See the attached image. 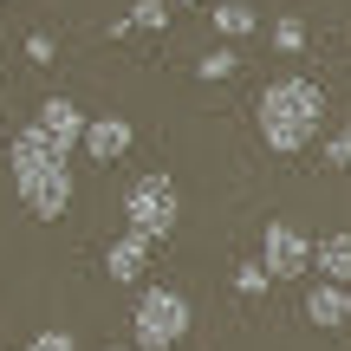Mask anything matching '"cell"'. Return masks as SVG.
Listing matches in <instances>:
<instances>
[{"instance_id": "1", "label": "cell", "mask_w": 351, "mask_h": 351, "mask_svg": "<svg viewBox=\"0 0 351 351\" xmlns=\"http://www.w3.org/2000/svg\"><path fill=\"white\" fill-rule=\"evenodd\" d=\"M254 117H261L267 150L300 156L306 143L319 137V124H326V85H319V78H306V72H280V78H267V85H261Z\"/></svg>"}, {"instance_id": "2", "label": "cell", "mask_w": 351, "mask_h": 351, "mask_svg": "<svg viewBox=\"0 0 351 351\" xmlns=\"http://www.w3.org/2000/svg\"><path fill=\"white\" fill-rule=\"evenodd\" d=\"M189 326H195L189 293H176V287H143V293H137V313H130V345H137V351H176V345L189 339Z\"/></svg>"}, {"instance_id": "3", "label": "cell", "mask_w": 351, "mask_h": 351, "mask_svg": "<svg viewBox=\"0 0 351 351\" xmlns=\"http://www.w3.org/2000/svg\"><path fill=\"white\" fill-rule=\"evenodd\" d=\"M176 221H182V195H176V182H169L163 169L137 176L130 195H124V228H130V234H143V241H169Z\"/></svg>"}, {"instance_id": "4", "label": "cell", "mask_w": 351, "mask_h": 351, "mask_svg": "<svg viewBox=\"0 0 351 351\" xmlns=\"http://www.w3.org/2000/svg\"><path fill=\"white\" fill-rule=\"evenodd\" d=\"M261 267H267L274 280L313 274V234L293 228V221H267V234H261Z\"/></svg>"}, {"instance_id": "5", "label": "cell", "mask_w": 351, "mask_h": 351, "mask_svg": "<svg viewBox=\"0 0 351 351\" xmlns=\"http://www.w3.org/2000/svg\"><path fill=\"white\" fill-rule=\"evenodd\" d=\"M20 202H26V215H39V221H59L65 208H72V195H78V182H72V163H59V169H39V176H20Z\"/></svg>"}, {"instance_id": "6", "label": "cell", "mask_w": 351, "mask_h": 351, "mask_svg": "<svg viewBox=\"0 0 351 351\" xmlns=\"http://www.w3.org/2000/svg\"><path fill=\"white\" fill-rule=\"evenodd\" d=\"M130 143H137V124L117 117V111H104V117L85 124V156H91V163H124Z\"/></svg>"}, {"instance_id": "7", "label": "cell", "mask_w": 351, "mask_h": 351, "mask_svg": "<svg viewBox=\"0 0 351 351\" xmlns=\"http://www.w3.org/2000/svg\"><path fill=\"white\" fill-rule=\"evenodd\" d=\"M7 163H13V182H20V176H39V169H59V163H72V156L59 150V143L46 137V130L39 124H26L20 137L7 143Z\"/></svg>"}, {"instance_id": "8", "label": "cell", "mask_w": 351, "mask_h": 351, "mask_svg": "<svg viewBox=\"0 0 351 351\" xmlns=\"http://www.w3.org/2000/svg\"><path fill=\"white\" fill-rule=\"evenodd\" d=\"M33 124L46 130V137L59 143L65 156H72V150H85V124H91V117L78 111L72 98H46V104H39V111H33Z\"/></svg>"}, {"instance_id": "9", "label": "cell", "mask_w": 351, "mask_h": 351, "mask_svg": "<svg viewBox=\"0 0 351 351\" xmlns=\"http://www.w3.org/2000/svg\"><path fill=\"white\" fill-rule=\"evenodd\" d=\"M150 247H156V241H143V234H130V228H124V234L104 247V274H111L117 287H137L143 267H150Z\"/></svg>"}, {"instance_id": "10", "label": "cell", "mask_w": 351, "mask_h": 351, "mask_svg": "<svg viewBox=\"0 0 351 351\" xmlns=\"http://www.w3.org/2000/svg\"><path fill=\"white\" fill-rule=\"evenodd\" d=\"M306 319H313V326H345L351 319V287H332V280H313V287H306Z\"/></svg>"}, {"instance_id": "11", "label": "cell", "mask_w": 351, "mask_h": 351, "mask_svg": "<svg viewBox=\"0 0 351 351\" xmlns=\"http://www.w3.org/2000/svg\"><path fill=\"white\" fill-rule=\"evenodd\" d=\"M313 267L332 287H351V234H319L313 241Z\"/></svg>"}, {"instance_id": "12", "label": "cell", "mask_w": 351, "mask_h": 351, "mask_svg": "<svg viewBox=\"0 0 351 351\" xmlns=\"http://www.w3.org/2000/svg\"><path fill=\"white\" fill-rule=\"evenodd\" d=\"M215 33H228V39H247V33H261V13L247 7V0H215Z\"/></svg>"}, {"instance_id": "13", "label": "cell", "mask_w": 351, "mask_h": 351, "mask_svg": "<svg viewBox=\"0 0 351 351\" xmlns=\"http://www.w3.org/2000/svg\"><path fill=\"white\" fill-rule=\"evenodd\" d=\"M267 39H274L280 59H300V52H306V20H300V13H280V20L267 26Z\"/></svg>"}, {"instance_id": "14", "label": "cell", "mask_w": 351, "mask_h": 351, "mask_svg": "<svg viewBox=\"0 0 351 351\" xmlns=\"http://www.w3.org/2000/svg\"><path fill=\"white\" fill-rule=\"evenodd\" d=\"M234 65H241L234 46H215L208 59H195V78H208V85H215V78H234Z\"/></svg>"}, {"instance_id": "15", "label": "cell", "mask_w": 351, "mask_h": 351, "mask_svg": "<svg viewBox=\"0 0 351 351\" xmlns=\"http://www.w3.org/2000/svg\"><path fill=\"white\" fill-rule=\"evenodd\" d=\"M130 26H137V33H163L169 26V0H137V7H130Z\"/></svg>"}, {"instance_id": "16", "label": "cell", "mask_w": 351, "mask_h": 351, "mask_svg": "<svg viewBox=\"0 0 351 351\" xmlns=\"http://www.w3.org/2000/svg\"><path fill=\"white\" fill-rule=\"evenodd\" d=\"M267 280H274V274H267L261 261H247V267H234V293H241V300H254V293H267Z\"/></svg>"}, {"instance_id": "17", "label": "cell", "mask_w": 351, "mask_h": 351, "mask_svg": "<svg viewBox=\"0 0 351 351\" xmlns=\"http://www.w3.org/2000/svg\"><path fill=\"white\" fill-rule=\"evenodd\" d=\"M326 169H351V124H339L326 137Z\"/></svg>"}, {"instance_id": "18", "label": "cell", "mask_w": 351, "mask_h": 351, "mask_svg": "<svg viewBox=\"0 0 351 351\" xmlns=\"http://www.w3.org/2000/svg\"><path fill=\"white\" fill-rule=\"evenodd\" d=\"M26 351H78V339L65 326H46V332H33V345H26Z\"/></svg>"}, {"instance_id": "19", "label": "cell", "mask_w": 351, "mask_h": 351, "mask_svg": "<svg viewBox=\"0 0 351 351\" xmlns=\"http://www.w3.org/2000/svg\"><path fill=\"white\" fill-rule=\"evenodd\" d=\"M26 59H33V65H52V59H59L52 33H26Z\"/></svg>"}, {"instance_id": "20", "label": "cell", "mask_w": 351, "mask_h": 351, "mask_svg": "<svg viewBox=\"0 0 351 351\" xmlns=\"http://www.w3.org/2000/svg\"><path fill=\"white\" fill-rule=\"evenodd\" d=\"M169 7H195V0H169Z\"/></svg>"}, {"instance_id": "21", "label": "cell", "mask_w": 351, "mask_h": 351, "mask_svg": "<svg viewBox=\"0 0 351 351\" xmlns=\"http://www.w3.org/2000/svg\"><path fill=\"white\" fill-rule=\"evenodd\" d=\"M104 351H124V345H104Z\"/></svg>"}]
</instances>
